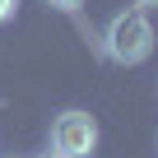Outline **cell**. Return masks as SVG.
I'll return each instance as SVG.
<instances>
[{"label": "cell", "mask_w": 158, "mask_h": 158, "mask_svg": "<svg viewBox=\"0 0 158 158\" xmlns=\"http://www.w3.org/2000/svg\"><path fill=\"white\" fill-rule=\"evenodd\" d=\"M14 5H19V0H0V23H5V19L14 14Z\"/></svg>", "instance_id": "cell-4"}, {"label": "cell", "mask_w": 158, "mask_h": 158, "mask_svg": "<svg viewBox=\"0 0 158 158\" xmlns=\"http://www.w3.org/2000/svg\"><path fill=\"white\" fill-rule=\"evenodd\" d=\"M47 5H56V10H79L84 0H47Z\"/></svg>", "instance_id": "cell-3"}, {"label": "cell", "mask_w": 158, "mask_h": 158, "mask_svg": "<svg viewBox=\"0 0 158 158\" xmlns=\"http://www.w3.org/2000/svg\"><path fill=\"white\" fill-rule=\"evenodd\" d=\"M98 149V121L89 116V112H60L56 116V126H51V153H60V158H89Z\"/></svg>", "instance_id": "cell-2"}, {"label": "cell", "mask_w": 158, "mask_h": 158, "mask_svg": "<svg viewBox=\"0 0 158 158\" xmlns=\"http://www.w3.org/2000/svg\"><path fill=\"white\" fill-rule=\"evenodd\" d=\"M135 5H139V10H158V0H135Z\"/></svg>", "instance_id": "cell-5"}, {"label": "cell", "mask_w": 158, "mask_h": 158, "mask_svg": "<svg viewBox=\"0 0 158 158\" xmlns=\"http://www.w3.org/2000/svg\"><path fill=\"white\" fill-rule=\"evenodd\" d=\"M153 51V23L144 19V10H126L107 23V56L116 65H139Z\"/></svg>", "instance_id": "cell-1"}, {"label": "cell", "mask_w": 158, "mask_h": 158, "mask_svg": "<svg viewBox=\"0 0 158 158\" xmlns=\"http://www.w3.org/2000/svg\"><path fill=\"white\" fill-rule=\"evenodd\" d=\"M42 158H60V153H42Z\"/></svg>", "instance_id": "cell-6"}]
</instances>
